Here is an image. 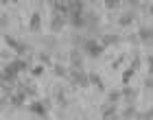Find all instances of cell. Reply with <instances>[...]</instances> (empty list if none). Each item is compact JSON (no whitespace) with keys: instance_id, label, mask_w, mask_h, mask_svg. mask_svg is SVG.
<instances>
[{"instance_id":"obj_1","label":"cell","mask_w":153,"mask_h":120,"mask_svg":"<svg viewBox=\"0 0 153 120\" xmlns=\"http://www.w3.org/2000/svg\"><path fill=\"white\" fill-rule=\"evenodd\" d=\"M76 44H79V48L83 50V55L90 59H101L103 53H105V44H103L101 39H94V37H76L74 39Z\"/></svg>"},{"instance_id":"obj_2","label":"cell","mask_w":153,"mask_h":120,"mask_svg":"<svg viewBox=\"0 0 153 120\" xmlns=\"http://www.w3.org/2000/svg\"><path fill=\"white\" fill-rule=\"evenodd\" d=\"M68 81H70L74 87H90V72L70 68V72H68Z\"/></svg>"},{"instance_id":"obj_3","label":"cell","mask_w":153,"mask_h":120,"mask_svg":"<svg viewBox=\"0 0 153 120\" xmlns=\"http://www.w3.org/2000/svg\"><path fill=\"white\" fill-rule=\"evenodd\" d=\"M18 76H20V70L13 66V61H7L4 68H2V85H18Z\"/></svg>"},{"instance_id":"obj_4","label":"cell","mask_w":153,"mask_h":120,"mask_svg":"<svg viewBox=\"0 0 153 120\" xmlns=\"http://www.w3.org/2000/svg\"><path fill=\"white\" fill-rule=\"evenodd\" d=\"M26 109H29V114L37 116V118H46L48 111H51V103L48 101H39V98H33L31 105H26Z\"/></svg>"},{"instance_id":"obj_5","label":"cell","mask_w":153,"mask_h":120,"mask_svg":"<svg viewBox=\"0 0 153 120\" xmlns=\"http://www.w3.org/2000/svg\"><path fill=\"white\" fill-rule=\"evenodd\" d=\"M83 59H85V55H83L81 48H72L70 55H68V63H70V68H76V70H83Z\"/></svg>"},{"instance_id":"obj_6","label":"cell","mask_w":153,"mask_h":120,"mask_svg":"<svg viewBox=\"0 0 153 120\" xmlns=\"http://www.w3.org/2000/svg\"><path fill=\"white\" fill-rule=\"evenodd\" d=\"M66 22H68V18L55 11V13H53V18H51V24H48V29H51L53 33H61V31L66 29Z\"/></svg>"},{"instance_id":"obj_7","label":"cell","mask_w":153,"mask_h":120,"mask_svg":"<svg viewBox=\"0 0 153 120\" xmlns=\"http://www.w3.org/2000/svg\"><path fill=\"white\" fill-rule=\"evenodd\" d=\"M4 44L9 46V48H13V50L20 55V57H24V55L29 53V46L22 44V41H18L16 37H11V35H4Z\"/></svg>"},{"instance_id":"obj_8","label":"cell","mask_w":153,"mask_h":120,"mask_svg":"<svg viewBox=\"0 0 153 120\" xmlns=\"http://www.w3.org/2000/svg\"><path fill=\"white\" fill-rule=\"evenodd\" d=\"M138 39H140V44H144V46H153V26H149V24H144V26H140L138 29Z\"/></svg>"},{"instance_id":"obj_9","label":"cell","mask_w":153,"mask_h":120,"mask_svg":"<svg viewBox=\"0 0 153 120\" xmlns=\"http://www.w3.org/2000/svg\"><path fill=\"white\" fill-rule=\"evenodd\" d=\"M136 11H138V9H127L125 13H120V16H118V20H116L118 26H123V29L131 26V24L136 22Z\"/></svg>"},{"instance_id":"obj_10","label":"cell","mask_w":153,"mask_h":120,"mask_svg":"<svg viewBox=\"0 0 153 120\" xmlns=\"http://www.w3.org/2000/svg\"><path fill=\"white\" fill-rule=\"evenodd\" d=\"M9 98H11V107L13 109H20V107H24V105H26V98H29V96L18 87L16 92H11V94H9Z\"/></svg>"},{"instance_id":"obj_11","label":"cell","mask_w":153,"mask_h":120,"mask_svg":"<svg viewBox=\"0 0 153 120\" xmlns=\"http://www.w3.org/2000/svg\"><path fill=\"white\" fill-rule=\"evenodd\" d=\"M68 24L72 26V29L81 31L88 26V20H85V13H70V18H68Z\"/></svg>"},{"instance_id":"obj_12","label":"cell","mask_w":153,"mask_h":120,"mask_svg":"<svg viewBox=\"0 0 153 120\" xmlns=\"http://www.w3.org/2000/svg\"><path fill=\"white\" fill-rule=\"evenodd\" d=\"M101 120H120V111H118V107L112 105V103H107L105 107H103V111H101Z\"/></svg>"},{"instance_id":"obj_13","label":"cell","mask_w":153,"mask_h":120,"mask_svg":"<svg viewBox=\"0 0 153 120\" xmlns=\"http://www.w3.org/2000/svg\"><path fill=\"white\" fill-rule=\"evenodd\" d=\"M138 96H140V92H138L136 87H131V85H125L123 87V101L127 103V105H136Z\"/></svg>"},{"instance_id":"obj_14","label":"cell","mask_w":153,"mask_h":120,"mask_svg":"<svg viewBox=\"0 0 153 120\" xmlns=\"http://www.w3.org/2000/svg\"><path fill=\"white\" fill-rule=\"evenodd\" d=\"M138 66H140V57H138V55H136V57L131 59V63H129L127 72L123 74V83H125V85H129V81H131V76H134V72L138 70Z\"/></svg>"},{"instance_id":"obj_15","label":"cell","mask_w":153,"mask_h":120,"mask_svg":"<svg viewBox=\"0 0 153 120\" xmlns=\"http://www.w3.org/2000/svg\"><path fill=\"white\" fill-rule=\"evenodd\" d=\"M29 31L31 33H39L42 31V13L39 11H33L31 18H29Z\"/></svg>"},{"instance_id":"obj_16","label":"cell","mask_w":153,"mask_h":120,"mask_svg":"<svg viewBox=\"0 0 153 120\" xmlns=\"http://www.w3.org/2000/svg\"><path fill=\"white\" fill-rule=\"evenodd\" d=\"M11 61H13V66H16L20 72H31V70H33L31 59H26V57H20V55H18V57H13Z\"/></svg>"},{"instance_id":"obj_17","label":"cell","mask_w":153,"mask_h":120,"mask_svg":"<svg viewBox=\"0 0 153 120\" xmlns=\"http://www.w3.org/2000/svg\"><path fill=\"white\" fill-rule=\"evenodd\" d=\"M18 87L22 90L29 98H35V96H37V87H35V83H31V81H20Z\"/></svg>"},{"instance_id":"obj_18","label":"cell","mask_w":153,"mask_h":120,"mask_svg":"<svg viewBox=\"0 0 153 120\" xmlns=\"http://www.w3.org/2000/svg\"><path fill=\"white\" fill-rule=\"evenodd\" d=\"M136 116H138L136 105H127L125 103V107L120 109V120H136Z\"/></svg>"},{"instance_id":"obj_19","label":"cell","mask_w":153,"mask_h":120,"mask_svg":"<svg viewBox=\"0 0 153 120\" xmlns=\"http://www.w3.org/2000/svg\"><path fill=\"white\" fill-rule=\"evenodd\" d=\"M85 20H88V26H85V29L94 31L96 26H99V22H101V16H99L96 11H85Z\"/></svg>"},{"instance_id":"obj_20","label":"cell","mask_w":153,"mask_h":120,"mask_svg":"<svg viewBox=\"0 0 153 120\" xmlns=\"http://www.w3.org/2000/svg\"><path fill=\"white\" fill-rule=\"evenodd\" d=\"M90 85L94 90H99V92H105V81H103L101 74H96V72H90Z\"/></svg>"},{"instance_id":"obj_21","label":"cell","mask_w":153,"mask_h":120,"mask_svg":"<svg viewBox=\"0 0 153 120\" xmlns=\"http://www.w3.org/2000/svg\"><path fill=\"white\" fill-rule=\"evenodd\" d=\"M101 41H103V44H105V48H107V46L118 44V41H120V37H118V35H114V33H105V35H101Z\"/></svg>"},{"instance_id":"obj_22","label":"cell","mask_w":153,"mask_h":120,"mask_svg":"<svg viewBox=\"0 0 153 120\" xmlns=\"http://www.w3.org/2000/svg\"><path fill=\"white\" fill-rule=\"evenodd\" d=\"M120 101H123V90H109L107 92V103L116 105V103H120Z\"/></svg>"},{"instance_id":"obj_23","label":"cell","mask_w":153,"mask_h":120,"mask_svg":"<svg viewBox=\"0 0 153 120\" xmlns=\"http://www.w3.org/2000/svg\"><path fill=\"white\" fill-rule=\"evenodd\" d=\"M85 0H72L70 2V13H85Z\"/></svg>"},{"instance_id":"obj_24","label":"cell","mask_w":153,"mask_h":120,"mask_svg":"<svg viewBox=\"0 0 153 120\" xmlns=\"http://www.w3.org/2000/svg\"><path fill=\"white\" fill-rule=\"evenodd\" d=\"M53 72H55V76H59V79H68V72H70V68L66 70L64 63H55V66H53Z\"/></svg>"},{"instance_id":"obj_25","label":"cell","mask_w":153,"mask_h":120,"mask_svg":"<svg viewBox=\"0 0 153 120\" xmlns=\"http://www.w3.org/2000/svg\"><path fill=\"white\" fill-rule=\"evenodd\" d=\"M37 57H39V63H44V66H48V68H53V66H55V63H53V57H51V53H39Z\"/></svg>"},{"instance_id":"obj_26","label":"cell","mask_w":153,"mask_h":120,"mask_svg":"<svg viewBox=\"0 0 153 120\" xmlns=\"http://www.w3.org/2000/svg\"><path fill=\"white\" fill-rule=\"evenodd\" d=\"M125 2V0H103V4H105V9H109V11H116L118 7H120Z\"/></svg>"},{"instance_id":"obj_27","label":"cell","mask_w":153,"mask_h":120,"mask_svg":"<svg viewBox=\"0 0 153 120\" xmlns=\"http://www.w3.org/2000/svg\"><path fill=\"white\" fill-rule=\"evenodd\" d=\"M57 101H59L61 107H68V98H66V94H64V90H57Z\"/></svg>"},{"instance_id":"obj_28","label":"cell","mask_w":153,"mask_h":120,"mask_svg":"<svg viewBox=\"0 0 153 120\" xmlns=\"http://www.w3.org/2000/svg\"><path fill=\"white\" fill-rule=\"evenodd\" d=\"M142 85H144V90H147V92H153V74H149L147 79H144Z\"/></svg>"},{"instance_id":"obj_29","label":"cell","mask_w":153,"mask_h":120,"mask_svg":"<svg viewBox=\"0 0 153 120\" xmlns=\"http://www.w3.org/2000/svg\"><path fill=\"white\" fill-rule=\"evenodd\" d=\"M31 74H33V76H42V74H44V63H39V66H33Z\"/></svg>"},{"instance_id":"obj_30","label":"cell","mask_w":153,"mask_h":120,"mask_svg":"<svg viewBox=\"0 0 153 120\" xmlns=\"http://www.w3.org/2000/svg\"><path fill=\"white\" fill-rule=\"evenodd\" d=\"M144 61H147V70H149V74H153V53L147 55V59H144Z\"/></svg>"},{"instance_id":"obj_31","label":"cell","mask_w":153,"mask_h":120,"mask_svg":"<svg viewBox=\"0 0 153 120\" xmlns=\"http://www.w3.org/2000/svg\"><path fill=\"white\" fill-rule=\"evenodd\" d=\"M0 24H2V29H7L9 26V13L2 11V18H0Z\"/></svg>"},{"instance_id":"obj_32","label":"cell","mask_w":153,"mask_h":120,"mask_svg":"<svg viewBox=\"0 0 153 120\" xmlns=\"http://www.w3.org/2000/svg\"><path fill=\"white\" fill-rule=\"evenodd\" d=\"M136 120H153V118L149 116V111H138V116H136Z\"/></svg>"},{"instance_id":"obj_33","label":"cell","mask_w":153,"mask_h":120,"mask_svg":"<svg viewBox=\"0 0 153 120\" xmlns=\"http://www.w3.org/2000/svg\"><path fill=\"white\" fill-rule=\"evenodd\" d=\"M125 2L129 4V9H138L140 7V0H125Z\"/></svg>"},{"instance_id":"obj_34","label":"cell","mask_w":153,"mask_h":120,"mask_svg":"<svg viewBox=\"0 0 153 120\" xmlns=\"http://www.w3.org/2000/svg\"><path fill=\"white\" fill-rule=\"evenodd\" d=\"M2 59H4V63H7V59H9V50H7V48H2Z\"/></svg>"},{"instance_id":"obj_35","label":"cell","mask_w":153,"mask_h":120,"mask_svg":"<svg viewBox=\"0 0 153 120\" xmlns=\"http://www.w3.org/2000/svg\"><path fill=\"white\" fill-rule=\"evenodd\" d=\"M149 16H153V2L149 4Z\"/></svg>"},{"instance_id":"obj_36","label":"cell","mask_w":153,"mask_h":120,"mask_svg":"<svg viewBox=\"0 0 153 120\" xmlns=\"http://www.w3.org/2000/svg\"><path fill=\"white\" fill-rule=\"evenodd\" d=\"M147 111H149V116H151V118H153V107H149V109H147Z\"/></svg>"},{"instance_id":"obj_37","label":"cell","mask_w":153,"mask_h":120,"mask_svg":"<svg viewBox=\"0 0 153 120\" xmlns=\"http://www.w3.org/2000/svg\"><path fill=\"white\" fill-rule=\"evenodd\" d=\"M9 2H18V0H9Z\"/></svg>"}]
</instances>
